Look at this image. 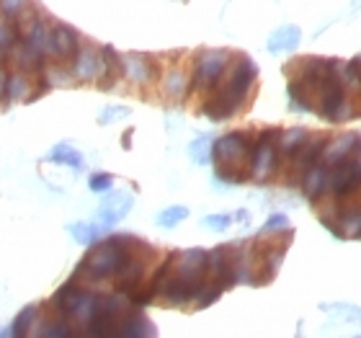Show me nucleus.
Here are the masks:
<instances>
[{
	"mask_svg": "<svg viewBox=\"0 0 361 338\" xmlns=\"http://www.w3.org/2000/svg\"><path fill=\"white\" fill-rule=\"evenodd\" d=\"M47 54L52 57L54 62H75V57L80 54V42H78V31L68 23H52V39H49V49Z\"/></svg>",
	"mask_w": 361,
	"mask_h": 338,
	"instance_id": "nucleus-8",
	"label": "nucleus"
},
{
	"mask_svg": "<svg viewBox=\"0 0 361 338\" xmlns=\"http://www.w3.org/2000/svg\"><path fill=\"white\" fill-rule=\"evenodd\" d=\"M256 78H258L256 62L250 60V57H245V54H238V60L230 62V68L222 76V80L214 85L212 96L204 101L202 111L212 121H225L230 116H235L245 106V101H248Z\"/></svg>",
	"mask_w": 361,
	"mask_h": 338,
	"instance_id": "nucleus-4",
	"label": "nucleus"
},
{
	"mask_svg": "<svg viewBox=\"0 0 361 338\" xmlns=\"http://www.w3.org/2000/svg\"><path fill=\"white\" fill-rule=\"evenodd\" d=\"M13 338H158L142 305L127 294L68 279L44 302L18 313Z\"/></svg>",
	"mask_w": 361,
	"mask_h": 338,
	"instance_id": "nucleus-1",
	"label": "nucleus"
},
{
	"mask_svg": "<svg viewBox=\"0 0 361 338\" xmlns=\"http://www.w3.org/2000/svg\"><path fill=\"white\" fill-rule=\"evenodd\" d=\"M212 140L209 137H199L196 143H191V155H194L196 163H209V155H212Z\"/></svg>",
	"mask_w": 361,
	"mask_h": 338,
	"instance_id": "nucleus-18",
	"label": "nucleus"
},
{
	"mask_svg": "<svg viewBox=\"0 0 361 338\" xmlns=\"http://www.w3.org/2000/svg\"><path fill=\"white\" fill-rule=\"evenodd\" d=\"M230 222H233V217H230V215H214V217L204 219V225L212 227V230H225Z\"/></svg>",
	"mask_w": 361,
	"mask_h": 338,
	"instance_id": "nucleus-21",
	"label": "nucleus"
},
{
	"mask_svg": "<svg viewBox=\"0 0 361 338\" xmlns=\"http://www.w3.org/2000/svg\"><path fill=\"white\" fill-rule=\"evenodd\" d=\"M121 76L127 78L129 83L147 85L155 78V68L145 54H124L121 57Z\"/></svg>",
	"mask_w": 361,
	"mask_h": 338,
	"instance_id": "nucleus-10",
	"label": "nucleus"
},
{
	"mask_svg": "<svg viewBox=\"0 0 361 338\" xmlns=\"http://www.w3.org/2000/svg\"><path fill=\"white\" fill-rule=\"evenodd\" d=\"M300 39H302V34H300V29H297V26H281V29H276L274 34H271L269 49L274 54L294 52V49L300 47Z\"/></svg>",
	"mask_w": 361,
	"mask_h": 338,
	"instance_id": "nucleus-13",
	"label": "nucleus"
},
{
	"mask_svg": "<svg viewBox=\"0 0 361 338\" xmlns=\"http://www.w3.org/2000/svg\"><path fill=\"white\" fill-rule=\"evenodd\" d=\"M163 88H166L168 96H183V93H188L191 90V78L183 73V70H171L166 76V83H163Z\"/></svg>",
	"mask_w": 361,
	"mask_h": 338,
	"instance_id": "nucleus-14",
	"label": "nucleus"
},
{
	"mask_svg": "<svg viewBox=\"0 0 361 338\" xmlns=\"http://www.w3.org/2000/svg\"><path fill=\"white\" fill-rule=\"evenodd\" d=\"M155 255L158 251L150 243L140 241L137 235H111L106 241H98L83 255L70 279L127 294L129 300L140 305V294L158 266Z\"/></svg>",
	"mask_w": 361,
	"mask_h": 338,
	"instance_id": "nucleus-3",
	"label": "nucleus"
},
{
	"mask_svg": "<svg viewBox=\"0 0 361 338\" xmlns=\"http://www.w3.org/2000/svg\"><path fill=\"white\" fill-rule=\"evenodd\" d=\"M132 204H135L132 194H114V196H106V202L101 204V210H98V215H101V222H104V225H111V222L121 219L129 210H132Z\"/></svg>",
	"mask_w": 361,
	"mask_h": 338,
	"instance_id": "nucleus-12",
	"label": "nucleus"
},
{
	"mask_svg": "<svg viewBox=\"0 0 361 338\" xmlns=\"http://www.w3.org/2000/svg\"><path fill=\"white\" fill-rule=\"evenodd\" d=\"M8 80H11V76H8L6 70L0 68V106H3V98L8 96Z\"/></svg>",
	"mask_w": 361,
	"mask_h": 338,
	"instance_id": "nucleus-22",
	"label": "nucleus"
},
{
	"mask_svg": "<svg viewBox=\"0 0 361 338\" xmlns=\"http://www.w3.org/2000/svg\"><path fill=\"white\" fill-rule=\"evenodd\" d=\"M90 188L93 191H109L111 188V183H114V179L109 176V173H96V176H90Z\"/></svg>",
	"mask_w": 361,
	"mask_h": 338,
	"instance_id": "nucleus-19",
	"label": "nucleus"
},
{
	"mask_svg": "<svg viewBox=\"0 0 361 338\" xmlns=\"http://www.w3.org/2000/svg\"><path fill=\"white\" fill-rule=\"evenodd\" d=\"M230 62H233V54L227 52V49H207V52H202L196 57L194 73H191V88L212 93L214 85L227 73Z\"/></svg>",
	"mask_w": 361,
	"mask_h": 338,
	"instance_id": "nucleus-7",
	"label": "nucleus"
},
{
	"mask_svg": "<svg viewBox=\"0 0 361 338\" xmlns=\"http://www.w3.org/2000/svg\"><path fill=\"white\" fill-rule=\"evenodd\" d=\"M49 160H52V163H62V166H70V168H83L80 152H78L75 147H70V145H57V147L49 152Z\"/></svg>",
	"mask_w": 361,
	"mask_h": 338,
	"instance_id": "nucleus-15",
	"label": "nucleus"
},
{
	"mask_svg": "<svg viewBox=\"0 0 361 338\" xmlns=\"http://www.w3.org/2000/svg\"><path fill=\"white\" fill-rule=\"evenodd\" d=\"M26 3H29V0H0V6H3V16H6V18H11V16H18Z\"/></svg>",
	"mask_w": 361,
	"mask_h": 338,
	"instance_id": "nucleus-20",
	"label": "nucleus"
},
{
	"mask_svg": "<svg viewBox=\"0 0 361 338\" xmlns=\"http://www.w3.org/2000/svg\"><path fill=\"white\" fill-rule=\"evenodd\" d=\"M70 233L75 235L78 243H93L101 235V230L96 225H88V222H78V225L70 227Z\"/></svg>",
	"mask_w": 361,
	"mask_h": 338,
	"instance_id": "nucleus-17",
	"label": "nucleus"
},
{
	"mask_svg": "<svg viewBox=\"0 0 361 338\" xmlns=\"http://www.w3.org/2000/svg\"><path fill=\"white\" fill-rule=\"evenodd\" d=\"M256 137L250 132H227L212 145L214 171L225 183H243L250 179V155Z\"/></svg>",
	"mask_w": 361,
	"mask_h": 338,
	"instance_id": "nucleus-5",
	"label": "nucleus"
},
{
	"mask_svg": "<svg viewBox=\"0 0 361 338\" xmlns=\"http://www.w3.org/2000/svg\"><path fill=\"white\" fill-rule=\"evenodd\" d=\"M73 76L78 80H85V83H93L104 78V52H96L93 47H80V54L73 62Z\"/></svg>",
	"mask_w": 361,
	"mask_h": 338,
	"instance_id": "nucleus-9",
	"label": "nucleus"
},
{
	"mask_svg": "<svg viewBox=\"0 0 361 338\" xmlns=\"http://www.w3.org/2000/svg\"><path fill=\"white\" fill-rule=\"evenodd\" d=\"M279 129H264L256 137L253 155H250V179L269 181L281 168V152H279Z\"/></svg>",
	"mask_w": 361,
	"mask_h": 338,
	"instance_id": "nucleus-6",
	"label": "nucleus"
},
{
	"mask_svg": "<svg viewBox=\"0 0 361 338\" xmlns=\"http://www.w3.org/2000/svg\"><path fill=\"white\" fill-rule=\"evenodd\" d=\"M225 289L230 286L219 274L212 251H173L155 266L150 282L140 294V305L196 313L217 302Z\"/></svg>",
	"mask_w": 361,
	"mask_h": 338,
	"instance_id": "nucleus-2",
	"label": "nucleus"
},
{
	"mask_svg": "<svg viewBox=\"0 0 361 338\" xmlns=\"http://www.w3.org/2000/svg\"><path fill=\"white\" fill-rule=\"evenodd\" d=\"M11 60L21 73H44V54L34 44H29L26 39L11 49Z\"/></svg>",
	"mask_w": 361,
	"mask_h": 338,
	"instance_id": "nucleus-11",
	"label": "nucleus"
},
{
	"mask_svg": "<svg viewBox=\"0 0 361 338\" xmlns=\"http://www.w3.org/2000/svg\"><path fill=\"white\" fill-rule=\"evenodd\" d=\"M3 54H6V52H3V49H0V57H3Z\"/></svg>",
	"mask_w": 361,
	"mask_h": 338,
	"instance_id": "nucleus-23",
	"label": "nucleus"
},
{
	"mask_svg": "<svg viewBox=\"0 0 361 338\" xmlns=\"http://www.w3.org/2000/svg\"><path fill=\"white\" fill-rule=\"evenodd\" d=\"M188 217V210L186 207H171V210H163L158 215V225L160 227H176L178 222Z\"/></svg>",
	"mask_w": 361,
	"mask_h": 338,
	"instance_id": "nucleus-16",
	"label": "nucleus"
}]
</instances>
